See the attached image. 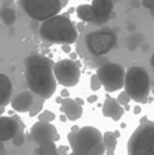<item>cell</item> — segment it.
<instances>
[{"label": "cell", "instance_id": "cell-22", "mask_svg": "<svg viewBox=\"0 0 154 155\" xmlns=\"http://www.w3.org/2000/svg\"><path fill=\"white\" fill-rule=\"evenodd\" d=\"M56 118L55 113H52L51 110H42V112L38 114V121H42V123H51Z\"/></svg>", "mask_w": 154, "mask_h": 155}, {"label": "cell", "instance_id": "cell-17", "mask_svg": "<svg viewBox=\"0 0 154 155\" xmlns=\"http://www.w3.org/2000/svg\"><path fill=\"white\" fill-rule=\"evenodd\" d=\"M119 134L115 131H108L104 134V144H105V155H115L117 147Z\"/></svg>", "mask_w": 154, "mask_h": 155}, {"label": "cell", "instance_id": "cell-31", "mask_svg": "<svg viewBox=\"0 0 154 155\" xmlns=\"http://www.w3.org/2000/svg\"><path fill=\"white\" fill-rule=\"evenodd\" d=\"M12 2V0H4V3H3V7H10V3Z\"/></svg>", "mask_w": 154, "mask_h": 155}, {"label": "cell", "instance_id": "cell-20", "mask_svg": "<svg viewBox=\"0 0 154 155\" xmlns=\"http://www.w3.org/2000/svg\"><path fill=\"white\" fill-rule=\"evenodd\" d=\"M145 42V35L142 33H131L126 40V45H127L128 51H135L138 46L143 45Z\"/></svg>", "mask_w": 154, "mask_h": 155}, {"label": "cell", "instance_id": "cell-37", "mask_svg": "<svg viewBox=\"0 0 154 155\" xmlns=\"http://www.w3.org/2000/svg\"><path fill=\"white\" fill-rule=\"evenodd\" d=\"M70 155H83V154H79V153H74V151H72V153H71Z\"/></svg>", "mask_w": 154, "mask_h": 155}, {"label": "cell", "instance_id": "cell-5", "mask_svg": "<svg viewBox=\"0 0 154 155\" xmlns=\"http://www.w3.org/2000/svg\"><path fill=\"white\" fill-rule=\"evenodd\" d=\"M68 0H21L19 5L27 16L34 21L44 22L59 15Z\"/></svg>", "mask_w": 154, "mask_h": 155}, {"label": "cell", "instance_id": "cell-35", "mask_svg": "<svg viewBox=\"0 0 154 155\" xmlns=\"http://www.w3.org/2000/svg\"><path fill=\"white\" fill-rule=\"evenodd\" d=\"M63 51H64V52H70V46H68V45H63Z\"/></svg>", "mask_w": 154, "mask_h": 155}, {"label": "cell", "instance_id": "cell-38", "mask_svg": "<svg viewBox=\"0 0 154 155\" xmlns=\"http://www.w3.org/2000/svg\"><path fill=\"white\" fill-rule=\"evenodd\" d=\"M150 15L154 16V8H152V10H150Z\"/></svg>", "mask_w": 154, "mask_h": 155}, {"label": "cell", "instance_id": "cell-28", "mask_svg": "<svg viewBox=\"0 0 154 155\" xmlns=\"http://www.w3.org/2000/svg\"><path fill=\"white\" fill-rule=\"evenodd\" d=\"M5 154V147H4V143L0 142V155H4Z\"/></svg>", "mask_w": 154, "mask_h": 155}, {"label": "cell", "instance_id": "cell-2", "mask_svg": "<svg viewBox=\"0 0 154 155\" xmlns=\"http://www.w3.org/2000/svg\"><path fill=\"white\" fill-rule=\"evenodd\" d=\"M40 37L51 44H74L78 38V31L71 19L65 15H56L44 21L40 26Z\"/></svg>", "mask_w": 154, "mask_h": 155}, {"label": "cell", "instance_id": "cell-26", "mask_svg": "<svg viewBox=\"0 0 154 155\" xmlns=\"http://www.w3.org/2000/svg\"><path fill=\"white\" fill-rule=\"evenodd\" d=\"M142 5L147 10H152L154 8V0H142Z\"/></svg>", "mask_w": 154, "mask_h": 155}, {"label": "cell", "instance_id": "cell-30", "mask_svg": "<svg viewBox=\"0 0 154 155\" xmlns=\"http://www.w3.org/2000/svg\"><path fill=\"white\" fill-rule=\"evenodd\" d=\"M127 30H128V31H131V30H135V25H134V23H130V25L127 26Z\"/></svg>", "mask_w": 154, "mask_h": 155}, {"label": "cell", "instance_id": "cell-24", "mask_svg": "<svg viewBox=\"0 0 154 155\" xmlns=\"http://www.w3.org/2000/svg\"><path fill=\"white\" fill-rule=\"evenodd\" d=\"M90 87H92L93 91H98L101 87H102V83H101V80H100V78H98L97 74L90 78Z\"/></svg>", "mask_w": 154, "mask_h": 155}, {"label": "cell", "instance_id": "cell-4", "mask_svg": "<svg viewBox=\"0 0 154 155\" xmlns=\"http://www.w3.org/2000/svg\"><path fill=\"white\" fill-rule=\"evenodd\" d=\"M124 91L135 102H146L150 94V76L142 67H131L126 72Z\"/></svg>", "mask_w": 154, "mask_h": 155}, {"label": "cell", "instance_id": "cell-9", "mask_svg": "<svg viewBox=\"0 0 154 155\" xmlns=\"http://www.w3.org/2000/svg\"><path fill=\"white\" fill-rule=\"evenodd\" d=\"M53 74L57 83L62 84L63 87H74L78 84L79 79H81L79 64L70 59L59 60L53 65Z\"/></svg>", "mask_w": 154, "mask_h": 155}, {"label": "cell", "instance_id": "cell-27", "mask_svg": "<svg viewBox=\"0 0 154 155\" xmlns=\"http://www.w3.org/2000/svg\"><path fill=\"white\" fill-rule=\"evenodd\" d=\"M95 101H97V97L95 95H90L89 98H87V102H89V104H94Z\"/></svg>", "mask_w": 154, "mask_h": 155}, {"label": "cell", "instance_id": "cell-14", "mask_svg": "<svg viewBox=\"0 0 154 155\" xmlns=\"http://www.w3.org/2000/svg\"><path fill=\"white\" fill-rule=\"evenodd\" d=\"M34 106V94L32 91H22L11 101V107L18 113H26Z\"/></svg>", "mask_w": 154, "mask_h": 155}, {"label": "cell", "instance_id": "cell-12", "mask_svg": "<svg viewBox=\"0 0 154 155\" xmlns=\"http://www.w3.org/2000/svg\"><path fill=\"white\" fill-rule=\"evenodd\" d=\"M21 128V123L16 118L0 116V142L12 140V137Z\"/></svg>", "mask_w": 154, "mask_h": 155}, {"label": "cell", "instance_id": "cell-6", "mask_svg": "<svg viewBox=\"0 0 154 155\" xmlns=\"http://www.w3.org/2000/svg\"><path fill=\"white\" fill-rule=\"evenodd\" d=\"M128 155H154V123L145 121L134 131L127 144Z\"/></svg>", "mask_w": 154, "mask_h": 155}, {"label": "cell", "instance_id": "cell-11", "mask_svg": "<svg viewBox=\"0 0 154 155\" xmlns=\"http://www.w3.org/2000/svg\"><path fill=\"white\" fill-rule=\"evenodd\" d=\"M92 7L94 11V23L102 26L111 19L113 11V0H92Z\"/></svg>", "mask_w": 154, "mask_h": 155}, {"label": "cell", "instance_id": "cell-36", "mask_svg": "<svg viewBox=\"0 0 154 155\" xmlns=\"http://www.w3.org/2000/svg\"><path fill=\"white\" fill-rule=\"evenodd\" d=\"M139 110H141V109H139V107H138V106H136V107H135V109H134V113H136V114H138V113H139Z\"/></svg>", "mask_w": 154, "mask_h": 155}, {"label": "cell", "instance_id": "cell-21", "mask_svg": "<svg viewBox=\"0 0 154 155\" xmlns=\"http://www.w3.org/2000/svg\"><path fill=\"white\" fill-rule=\"evenodd\" d=\"M0 18H2V21L4 25L12 26V25L15 23V19H16L15 10L11 7H2V10H0Z\"/></svg>", "mask_w": 154, "mask_h": 155}, {"label": "cell", "instance_id": "cell-1", "mask_svg": "<svg viewBox=\"0 0 154 155\" xmlns=\"http://www.w3.org/2000/svg\"><path fill=\"white\" fill-rule=\"evenodd\" d=\"M25 75L30 91L42 99L51 98L57 87L51 60L40 53H32L25 60Z\"/></svg>", "mask_w": 154, "mask_h": 155}, {"label": "cell", "instance_id": "cell-34", "mask_svg": "<svg viewBox=\"0 0 154 155\" xmlns=\"http://www.w3.org/2000/svg\"><path fill=\"white\" fill-rule=\"evenodd\" d=\"M5 110V106H3V105H0V116H3V113H4Z\"/></svg>", "mask_w": 154, "mask_h": 155}, {"label": "cell", "instance_id": "cell-10", "mask_svg": "<svg viewBox=\"0 0 154 155\" xmlns=\"http://www.w3.org/2000/svg\"><path fill=\"white\" fill-rule=\"evenodd\" d=\"M30 137L37 144L46 143V142L57 143L60 140V135L57 132L56 127L51 123H42V121H37L30 128Z\"/></svg>", "mask_w": 154, "mask_h": 155}, {"label": "cell", "instance_id": "cell-29", "mask_svg": "<svg viewBox=\"0 0 154 155\" xmlns=\"http://www.w3.org/2000/svg\"><path fill=\"white\" fill-rule=\"evenodd\" d=\"M131 4H132V7H139V5L142 4V2L139 3V0H132V3H131Z\"/></svg>", "mask_w": 154, "mask_h": 155}, {"label": "cell", "instance_id": "cell-18", "mask_svg": "<svg viewBox=\"0 0 154 155\" xmlns=\"http://www.w3.org/2000/svg\"><path fill=\"white\" fill-rule=\"evenodd\" d=\"M76 15L85 23H94V11L92 4H81L76 7Z\"/></svg>", "mask_w": 154, "mask_h": 155}, {"label": "cell", "instance_id": "cell-3", "mask_svg": "<svg viewBox=\"0 0 154 155\" xmlns=\"http://www.w3.org/2000/svg\"><path fill=\"white\" fill-rule=\"evenodd\" d=\"M68 143L74 153L83 155H104V135L95 127L87 125L78 128L68 135Z\"/></svg>", "mask_w": 154, "mask_h": 155}, {"label": "cell", "instance_id": "cell-8", "mask_svg": "<svg viewBox=\"0 0 154 155\" xmlns=\"http://www.w3.org/2000/svg\"><path fill=\"white\" fill-rule=\"evenodd\" d=\"M126 72L127 71L123 68V65L108 61L102 67L98 68L97 75L102 83V87L106 91L113 93V91H117L120 88H124Z\"/></svg>", "mask_w": 154, "mask_h": 155}, {"label": "cell", "instance_id": "cell-15", "mask_svg": "<svg viewBox=\"0 0 154 155\" xmlns=\"http://www.w3.org/2000/svg\"><path fill=\"white\" fill-rule=\"evenodd\" d=\"M102 114L113 121H119L124 114V107L116 98L108 97L102 104Z\"/></svg>", "mask_w": 154, "mask_h": 155}, {"label": "cell", "instance_id": "cell-7", "mask_svg": "<svg viewBox=\"0 0 154 155\" xmlns=\"http://www.w3.org/2000/svg\"><path fill=\"white\" fill-rule=\"evenodd\" d=\"M86 46L89 52L94 56H102V54L111 52L116 46L117 37L115 31L108 27L94 30L86 35Z\"/></svg>", "mask_w": 154, "mask_h": 155}, {"label": "cell", "instance_id": "cell-16", "mask_svg": "<svg viewBox=\"0 0 154 155\" xmlns=\"http://www.w3.org/2000/svg\"><path fill=\"white\" fill-rule=\"evenodd\" d=\"M14 86L11 79L4 74H0V105L5 106L11 104V95H12Z\"/></svg>", "mask_w": 154, "mask_h": 155}, {"label": "cell", "instance_id": "cell-33", "mask_svg": "<svg viewBox=\"0 0 154 155\" xmlns=\"http://www.w3.org/2000/svg\"><path fill=\"white\" fill-rule=\"evenodd\" d=\"M150 65L154 68V53L152 54V57H150Z\"/></svg>", "mask_w": 154, "mask_h": 155}, {"label": "cell", "instance_id": "cell-25", "mask_svg": "<svg viewBox=\"0 0 154 155\" xmlns=\"http://www.w3.org/2000/svg\"><path fill=\"white\" fill-rule=\"evenodd\" d=\"M130 95H128L127 93H126V91H123V93H120V95L117 97V101L120 102V104L122 105H127L128 102H130Z\"/></svg>", "mask_w": 154, "mask_h": 155}, {"label": "cell", "instance_id": "cell-23", "mask_svg": "<svg viewBox=\"0 0 154 155\" xmlns=\"http://www.w3.org/2000/svg\"><path fill=\"white\" fill-rule=\"evenodd\" d=\"M12 144L15 146V147H21V146H23L25 143V134H23V128H21L18 132L15 134V136L12 137Z\"/></svg>", "mask_w": 154, "mask_h": 155}, {"label": "cell", "instance_id": "cell-13", "mask_svg": "<svg viewBox=\"0 0 154 155\" xmlns=\"http://www.w3.org/2000/svg\"><path fill=\"white\" fill-rule=\"evenodd\" d=\"M60 110L71 121L79 120L82 117V113H83L82 105L71 98H60Z\"/></svg>", "mask_w": 154, "mask_h": 155}, {"label": "cell", "instance_id": "cell-32", "mask_svg": "<svg viewBox=\"0 0 154 155\" xmlns=\"http://www.w3.org/2000/svg\"><path fill=\"white\" fill-rule=\"evenodd\" d=\"M62 97H65V98H68V91L67 90H63L62 91Z\"/></svg>", "mask_w": 154, "mask_h": 155}, {"label": "cell", "instance_id": "cell-19", "mask_svg": "<svg viewBox=\"0 0 154 155\" xmlns=\"http://www.w3.org/2000/svg\"><path fill=\"white\" fill-rule=\"evenodd\" d=\"M34 153L35 155H59V148L55 142H46L38 144Z\"/></svg>", "mask_w": 154, "mask_h": 155}]
</instances>
